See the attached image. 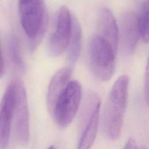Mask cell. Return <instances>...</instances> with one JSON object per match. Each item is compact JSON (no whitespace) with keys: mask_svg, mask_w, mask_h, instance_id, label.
Masks as SVG:
<instances>
[{"mask_svg":"<svg viewBox=\"0 0 149 149\" xmlns=\"http://www.w3.org/2000/svg\"><path fill=\"white\" fill-rule=\"evenodd\" d=\"M71 69L63 68L59 69L52 77L49 83L47 97V108L52 114L56 103L69 82Z\"/></svg>","mask_w":149,"mask_h":149,"instance_id":"cell-9","label":"cell"},{"mask_svg":"<svg viewBox=\"0 0 149 149\" xmlns=\"http://www.w3.org/2000/svg\"><path fill=\"white\" fill-rule=\"evenodd\" d=\"M139 36L136 15L132 12L123 13L120 21V40L123 54L130 55L134 52Z\"/></svg>","mask_w":149,"mask_h":149,"instance_id":"cell-8","label":"cell"},{"mask_svg":"<svg viewBox=\"0 0 149 149\" xmlns=\"http://www.w3.org/2000/svg\"><path fill=\"white\" fill-rule=\"evenodd\" d=\"M72 31V16L68 8L62 6L58 12L55 31L52 34L48 46L49 54L56 57L68 48Z\"/></svg>","mask_w":149,"mask_h":149,"instance_id":"cell-6","label":"cell"},{"mask_svg":"<svg viewBox=\"0 0 149 149\" xmlns=\"http://www.w3.org/2000/svg\"><path fill=\"white\" fill-rule=\"evenodd\" d=\"M48 149H56V148H55V147L54 146H50Z\"/></svg>","mask_w":149,"mask_h":149,"instance_id":"cell-18","label":"cell"},{"mask_svg":"<svg viewBox=\"0 0 149 149\" xmlns=\"http://www.w3.org/2000/svg\"><path fill=\"white\" fill-rule=\"evenodd\" d=\"M80 84L76 80L68 83L58 100L52 115L61 127L68 126L74 119L81 99Z\"/></svg>","mask_w":149,"mask_h":149,"instance_id":"cell-3","label":"cell"},{"mask_svg":"<svg viewBox=\"0 0 149 149\" xmlns=\"http://www.w3.org/2000/svg\"><path fill=\"white\" fill-rule=\"evenodd\" d=\"M148 9H149V1L144 0L139 16L137 17V27L139 33V36L141 38L144 42H148Z\"/></svg>","mask_w":149,"mask_h":149,"instance_id":"cell-13","label":"cell"},{"mask_svg":"<svg viewBox=\"0 0 149 149\" xmlns=\"http://www.w3.org/2000/svg\"><path fill=\"white\" fill-rule=\"evenodd\" d=\"M15 90V102L13 112L15 132L20 143L26 144L29 139V119L25 87L22 81H13Z\"/></svg>","mask_w":149,"mask_h":149,"instance_id":"cell-5","label":"cell"},{"mask_svg":"<svg viewBox=\"0 0 149 149\" xmlns=\"http://www.w3.org/2000/svg\"><path fill=\"white\" fill-rule=\"evenodd\" d=\"M82 31L78 19L72 16V31L68 44L67 59L69 65L72 67L77 62L81 47Z\"/></svg>","mask_w":149,"mask_h":149,"instance_id":"cell-12","label":"cell"},{"mask_svg":"<svg viewBox=\"0 0 149 149\" xmlns=\"http://www.w3.org/2000/svg\"><path fill=\"white\" fill-rule=\"evenodd\" d=\"M5 73V61L3 56L2 45L0 40V78H2Z\"/></svg>","mask_w":149,"mask_h":149,"instance_id":"cell-16","label":"cell"},{"mask_svg":"<svg viewBox=\"0 0 149 149\" xmlns=\"http://www.w3.org/2000/svg\"><path fill=\"white\" fill-rule=\"evenodd\" d=\"M19 9L23 29L33 40L39 33L47 15L44 0H19Z\"/></svg>","mask_w":149,"mask_h":149,"instance_id":"cell-4","label":"cell"},{"mask_svg":"<svg viewBox=\"0 0 149 149\" xmlns=\"http://www.w3.org/2000/svg\"><path fill=\"white\" fill-rule=\"evenodd\" d=\"M116 51L98 34L90 43L89 62L94 76L100 81H106L113 76L115 69Z\"/></svg>","mask_w":149,"mask_h":149,"instance_id":"cell-2","label":"cell"},{"mask_svg":"<svg viewBox=\"0 0 149 149\" xmlns=\"http://www.w3.org/2000/svg\"><path fill=\"white\" fill-rule=\"evenodd\" d=\"M15 102L13 81L8 86L0 105V148L4 149L9 143Z\"/></svg>","mask_w":149,"mask_h":149,"instance_id":"cell-7","label":"cell"},{"mask_svg":"<svg viewBox=\"0 0 149 149\" xmlns=\"http://www.w3.org/2000/svg\"><path fill=\"white\" fill-rule=\"evenodd\" d=\"M140 149H147L146 147H141Z\"/></svg>","mask_w":149,"mask_h":149,"instance_id":"cell-19","label":"cell"},{"mask_svg":"<svg viewBox=\"0 0 149 149\" xmlns=\"http://www.w3.org/2000/svg\"><path fill=\"white\" fill-rule=\"evenodd\" d=\"M8 48L10 58L13 65L19 70L23 72L25 69V65L22 56L19 41L16 36H10L9 40Z\"/></svg>","mask_w":149,"mask_h":149,"instance_id":"cell-14","label":"cell"},{"mask_svg":"<svg viewBox=\"0 0 149 149\" xmlns=\"http://www.w3.org/2000/svg\"><path fill=\"white\" fill-rule=\"evenodd\" d=\"M98 26L100 33L98 35L108 42L116 51L119 43V31L115 17L109 9H102Z\"/></svg>","mask_w":149,"mask_h":149,"instance_id":"cell-10","label":"cell"},{"mask_svg":"<svg viewBox=\"0 0 149 149\" xmlns=\"http://www.w3.org/2000/svg\"><path fill=\"white\" fill-rule=\"evenodd\" d=\"M100 104L101 102L98 103L90 113L89 120L81 136L77 149H90L92 147L98 130Z\"/></svg>","mask_w":149,"mask_h":149,"instance_id":"cell-11","label":"cell"},{"mask_svg":"<svg viewBox=\"0 0 149 149\" xmlns=\"http://www.w3.org/2000/svg\"><path fill=\"white\" fill-rule=\"evenodd\" d=\"M129 79L120 76L114 83L108 95L102 115V127L105 135L111 140L119 138L121 133L127 102Z\"/></svg>","mask_w":149,"mask_h":149,"instance_id":"cell-1","label":"cell"},{"mask_svg":"<svg viewBox=\"0 0 149 149\" xmlns=\"http://www.w3.org/2000/svg\"><path fill=\"white\" fill-rule=\"evenodd\" d=\"M123 149H137L136 142L132 139H129Z\"/></svg>","mask_w":149,"mask_h":149,"instance_id":"cell-17","label":"cell"},{"mask_svg":"<svg viewBox=\"0 0 149 149\" xmlns=\"http://www.w3.org/2000/svg\"><path fill=\"white\" fill-rule=\"evenodd\" d=\"M144 96L147 103L148 102V62L147 61L144 78Z\"/></svg>","mask_w":149,"mask_h":149,"instance_id":"cell-15","label":"cell"}]
</instances>
